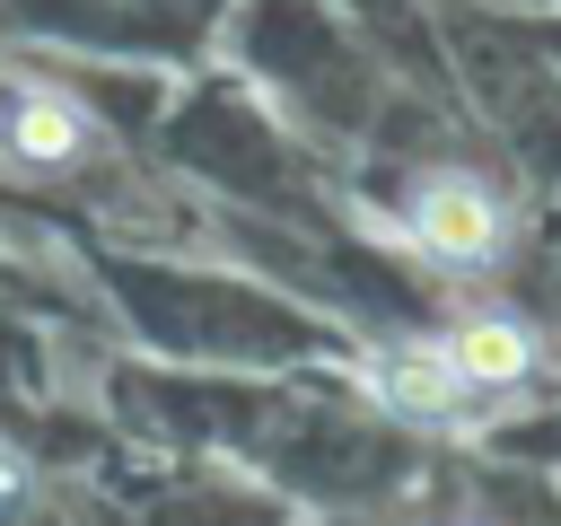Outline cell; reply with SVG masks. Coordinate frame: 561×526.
<instances>
[{
    "mask_svg": "<svg viewBox=\"0 0 561 526\" xmlns=\"http://www.w3.org/2000/svg\"><path fill=\"white\" fill-rule=\"evenodd\" d=\"M368 395L386 403V412H412V421H447V412H465V377H456V359L438 351V342H412V351H377L368 359Z\"/></svg>",
    "mask_w": 561,
    "mask_h": 526,
    "instance_id": "2",
    "label": "cell"
},
{
    "mask_svg": "<svg viewBox=\"0 0 561 526\" xmlns=\"http://www.w3.org/2000/svg\"><path fill=\"white\" fill-rule=\"evenodd\" d=\"M403 228H412L438 263H456V272H482V263H500V245H508V210H500V193H491L482 175H465V167L421 175L412 202H403Z\"/></svg>",
    "mask_w": 561,
    "mask_h": 526,
    "instance_id": "1",
    "label": "cell"
},
{
    "mask_svg": "<svg viewBox=\"0 0 561 526\" xmlns=\"http://www.w3.org/2000/svg\"><path fill=\"white\" fill-rule=\"evenodd\" d=\"M438 351L456 359V377H465V386H517V377L543 359V342H535L517 316H465Z\"/></svg>",
    "mask_w": 561,
    "mask_h": 526,
    "instance_id": "3",
    "label": "cell"
},
{
    "mask_svg": "<svg viewBox=\"0 0 561 526\" xmlns=\"http://www.w3.org/2000/svg\"><path fill=\"white\" fill-rule=\"evenodd\" d=\"M26 491H35V473H26V456L18 447H0V526L26 508Z\"/></svg>",
    "mask_w": 561,
    "mask_h": 526,
    "instance_id": "5",
    "label": "cell"
},
{
    "mask_svg": "<svg viewBox=\"0 0 561 526\" xmlns=\"http://www.w3.org/2000/svg\"><path fill=\"white\" fill-rule=\"evenodd\" d=\"M0 140H9V158H26V167H79V158H88V114H79L70 96L35 88V96L9 105Z\"/></svg>",
    "mask_w": 561,
    "mask_h": 526,
    "instance_id": "4",
    "label": "cell"
}]
</instances>
